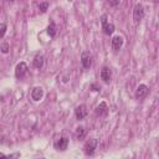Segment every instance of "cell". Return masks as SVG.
I'll use <instances>...</instances> for the list:
<instances>
[{
	"instance_id": "obj_1",
	"label": "cell",
	"mask_w": 159,
	"mask_h": 159,
	"mask_svg": "<svg viewBox=\"0 0 159 159\" xmlns=\"http://www.w3.org/2000/svg\"><path fill=\"white\" fill-rule=\"evenodd\" d=\"M97 144H98V142H97L96 138L88 139V140L84 143V147H83L84 154H86V155H93V153H94V150H96V148H97Z\"/></svg>"
},
{
	"instance_id": "obj_2",
	"label": "cell",
	"mask_w": 159,
	"mask_h": 159,
	"mask_svg": "<svg viewBox=\"0 0 159 159\" xmlns=\"http://www.w3.org/2000/svg\"><path fill=\"white\" fill-rule=\"evenodd\" d=\"M101 22H102V30L106 35H112L114 32V25L109 24L107 21V15H102L101 16Z\"/></svg>"
},
{
	"instance_id": "obj_3",
	"label": "cell",
	"mask_w": 159,
	"mask_h": 159,
	"mask_svg": "<svg viewBox=\"0 0 159 159\" xmlns=\"http://www.w3.org/2000/svg\"><path fill=\"white\" fill-rule=\"evenodd\" d=\"M144 17V7L142 4H137L133 10V19L135 22H139Z\"/></svg>"
},
{
	"instance_id": "obj_4",
	"label": "cell",
	"mask_w": 159,
	"mask_h": 159,
	"mask_svg": "<svg viewBox=\"0 0 159 159\" xmlns=\"http://www.w3.org/2000/svg\"><path fill=\"white\" fill-rule=\"evenodd\" d=\"M149 93V88L145 84H139L135 89V98L137 99H144Z\"/></svg>"
},
{
	"instance_id": "obj_5",
	"label": "cell",
	"mask_w": 159,
	"mask_h": 159,
	"mask_svg": "<svg viewBox=\"0 0 159 159\" xmlns=\"http://www.w3.org/2000/svg\"><path fill=\"white\" fill-rule=\"evenodd\" d=\"M53 145H55V149H56V150H61V152H63V150L67 149L68 139H67L66 137H61L60 139H57V140L55 142Z\"/></svg>"
},
{
	"instance_id": "obj_6",
	"label": "cell",
	"mask_w": 159,
	"mask_h": 159,
	"mask_svg": "<svg viewBox=\"0 0 159 159\" xmlns=\"http://www.w3.org/2000/svg\"><path fill=\"white\" fill-rule=\"evenodd\" d=\"M27 72V65L25 62H20L15 68V76L17 78H22Z\"/></svg>"
},
{
	"instance_id": "obj_7",
	"label": "cell",
	"mask_w": 159,
	"mask_h": 159,
	"mask_svg": "<svg viewBox=\"0 0 159 159\" xmlns=\"http://www.w3.org/2000/svg\"><path fill=\"white\" fill-rule=\"evenodd\" d=\"M75 114H76V118L78 120L83 119L86 116H87V107L84 104H80L76 109H75Z\"/></svg>"
},
{
	"instance_id": "obj_8",
	"label": "cell",
	"mask_w": 159,
	"mask_h": 159,
	"mask_svg": "<svg viewBox=\"0 0 159 159\" xmlns=\"http://www.w3.org/2000/svg\"><path fill=\"white\" fill-rule=\"evenodd\" d=\"M122 46H123V37L119 36V35L118 36H114L112 39V48L114 51H119L122 48Z\"/></svg>"
},
{
	"instance_id": "obj_9",
	"label": "cell",
	"mask_w": 159,
	"mask_h": 159,
	"mask_svg": "<svg viewBox=\"0 0 159 159\" xmlns=\"http://www.w3.org/2000/svg\"><path fill=\"white\" fill-rule=\"evenodd\" d=\"M81 62H82V66H83L84 68H89V67H91L92 60H91V55H89V52L84 51V52L81 55Z\"/></svg>"
},
{
	"instance_id": "obj_10",
	"label": "cell",
	"mask_w": 159,
	"mask_h": 159,
	"mask_svg": "<svg viewBox=\"0 0 159 159\" xmlns=\"http://www.w3.org/2000/svg\"><path fill=\"white\" fill-rule=\"evenodd\" d=\"M43 96V89L41 87H35L32 91H31V98L34 101H40Z\"/></svg>"
},
{
	"instance_id": "obj_11",
	"label": "cell",
	"mask_w": 159,
	"mask_h": 159,
	"mask_svg": "<svg viewBox=\"0 0 159 159\" xmlns=\"http://www.w3.org/2000/svg\"><path fill=\"white\" fill-rule=\"evenodd\" d=\"M111 77H112V71L108 67H103L101 71V78L103 80V82L108 83L111 81Z\"/></svg>"
},
{
	"instance_id": "obj_12",
	"label": "cell",
	"mask_w": 159,
	"mask_h": 159,
	"mask_svg": "<svg viewBox=\"0 0 159 159\" xmlns=\"http://www.w3.org/2000/svg\"><path fill=\"white\" fill-rule=\"evenodd\" d=\"M34 66L36 67V68H42V66H43V56L42 55H36L35 56V58H34Z\"/></svg>"
},
{
	"instance_id": "obj_13",
	"label": "cell",
	"mask_w": 159,
	"mask_h": 159,
	"mask_svg": "<svg viewBox=\"0 0 159 159\" xmlns=\"http://www.w3.org/2000/svg\"><path fill=\"white\" fill-rule=\"evenodd\" d=\"M107 109H108V108H107V104H106L104 102H102V103L96 108V113L99 114V116H102V114H106V113H107Z\"/></svg>"
},
{
	"instance_id": "obj_14",
	"label": "cell",
	"mask_w": 159,
	"mask_h": 159,
	"mask_svg": "<svg viewBox=\"0 0 159 159\" xmlns=\"http://www.w3.org/2000/svg\"><path fill=\"white\" fill-rule=\"evenodd\" d=\"M56 32H57V29H56V25L52 22V24H50L48 25V27H47V34L51 36V37H53L55 35H56Z\"/></svg>"
},
{
	"instance_id": "obj_15",
	"label": "cell",
	"mask_w": 159,
	"mask_h": 159,
	"mask_svg": "<svg viewBox=\"0 0 159 159\" xmlns=\"http://www.w3.org/2000/svg\"><path fill=\"white\" fill-rule=\"evenodd\" d=\"M84 135H86L84 128H83V127H78V128L76 129V137H77V139H83Z\"/></svg>"
},
{
	"instance_id": "obj_16",
	"label": "cell",
	"mask_w": 159,
	"mask_h": 159,
	"mask_svg": "<svg viewBox=\"0 0 159 159\" xmlns=\"http://www.w3.org/2000/svg\"><path fill=\"white\" fill-rule=\"evenodd\" d=\"M5 34H6V25L4 22H1L0 24V39H2Z\"/></svg>"
},
{
	"instance_id": "obj_17",
	"label": "cell",
	"mask_w": 159,
	"mask_h": 159,
	"mask_svg": "<svg viewBox=\"0 0 159 159\" xmlns=\"http://www.w3.org/2000/svg\"><path fill=\"white\" fill-rule=\"evenodd\" d=\"M0 50H1L2 53H7V52H9V43H7V42H2Z\"/></svg>"
},
{
	"instance_id": "obj_18",
	"label": "cell",
	"mask_w": 159,
	"mask_h": 159,
	"mask_svg": "<svg viewBox=\"0 0 159 159\" xmlns=\"http://www.w3.org/2000/svg\"><path fill=\"white\" fill-rule=\"evenodd\" d=\"M47 7H48V4H47V2H42V4L39 5V9H40L42 12H45V11L47 10Z\"/></svg>"
},
{
	"instance_id": "obj_19",
	"label": "cell",
	"mask_w": 159,
	"mask_h": 159,
	"mask_svg": "<svg viewBox=\"0 0 159 159\" xmlns=\"http://www.w3.org/2000/svg\"><path fill=\"white\" fill-rule=\"evenodd\" d=\"M108 2H109V5H112V6H117V5L120 2V0H108Z\"/></svg>"
},
{
	"instance_id": "obj_20",
	"label": "cell",
	"mask_w": 159,
	"mask_h": 159,
	"mask_svg": "<svg viewBox=\"0 0 159 159\" xmlns=\"http://www.w3.org/2000/svg\"><path fill=\"white\" fill-rule=\"evenodd\" d=\"M0 157H6L5 154H2V153H0Z\"/></svg>"
},
{
	"instance_id": "obj_21",
	"label": "cell",
	"mask_w": 159,
	"mask_h": 159,
	"mask_svg": "<svg viewBox=\"0 0 159 159\" xmlns=\"http://www.w3.org/2000/svg\"><path fill=\"white\" fill-rule=\"evenodd\" d=\"M1 101H2V96H0V102H1Z\"/></svg>"
},
{
	"instance_id": "obj_22",
	"label": "cell",
	"mask_w": 159,
	"mask_h": 159,
	"mask_svg": "<svg viewBox=\"0 0 159 159\" xmlns=\"http://www.w3.org/2000/svg\"><path fill=\"white\" fill-rule=\"evenodd\" d=\"M9 1H14V0H9Z\"/></svg>"
}]
</instances>
